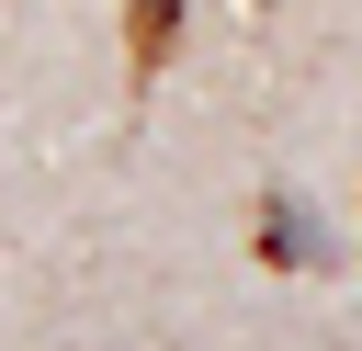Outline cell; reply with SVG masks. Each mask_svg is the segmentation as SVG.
Segmentation results:
<instances>
[{
  "label": "cell",
  "instance_id": "6da1fadb",
  "mask_svg": "<svg viewBox=\"0 0 362 351\" xmlns=\"http://www.w3.org/2000/svg\"><path fill=\"white\" fill-rule=\"evenodd\" d=\"M170 45H181V0H124V57H136V79H158Z\"/></svg>",
  "mask_w": 362,
  "mask_h": 351
},
{
  "label": "cell",
  "instance_id": "7a4b0ae2",
  "mask_svg": "<svg viewBox=\"0 0 362 351\" xmlns=\"http://www.w3.org/2000/svg\"><path fill=\"white\" fill-rule=\"evenodd\" d=\"M260 260H305V215L294 204H260Z\"/></svg>",
  "mask_w": 362,
  "mask_h": 351
}]
</instances>
